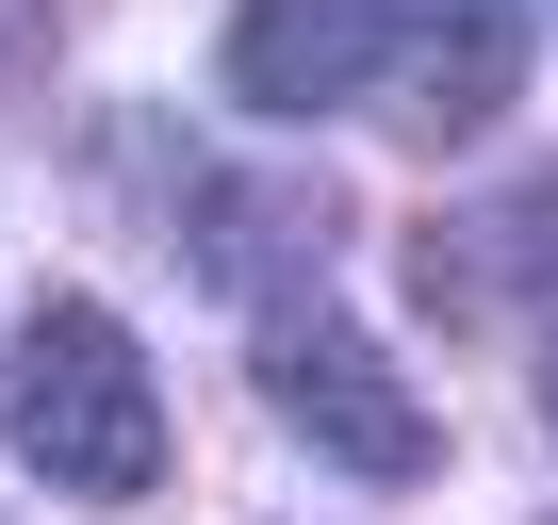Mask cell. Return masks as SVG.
<instances>
[{
	"instance_id": "3",
	"label": "cell",
	"mask_w": 558,
	"mask_h": 525,
	"mask_svg": "<svg viewBox=\"0 0 558 525\" xmlns=\"http://www.w3.org/2000/svg\"><path fill=\"white\" fill-rule=\"evenodd\" d=\"M509 83H525V0H395V17H378V99H395L427 148L493 132Z\"/></svg>"
},
{
	"instance_id": "4",
	"label": "cell",
	"mask_w": 558,
	"mask_h": 525,
	"mask_svg": "<svg viewBox=\"0 0 558 525\" xmlns=\"http://www.w3.org/2000/svg\"><path fill=\"white\" fill-rule=\"evenodd\" d=\"M378 17L395 0H246L230 17V99L246 115H329L378 83Z\"/></svg>"
},
{
	"instance_id": "6",
	"label": "cell",
	"mask_w": 558,
	"mask_h": 525,
	"mask_svg": "<svg viewBox=\"0 0 558 525\" xmlns=\"http://www.w3.org/2000/svg\"><path fill=\"white\" fill-rule=\"evenodd\" d=\"M34 50H50V0H0V83H17Z\"/></svg>"
},
{
	"instance_id": "1",
	"label": "cell",
	"mask_w": 558,
	"mask_h": 525,
	"mask_svg": "<svg viewBox=\"0 0 558 525\" xmlns=\"http://www.w3.org/2000/svg\"><path fill=\"white\" fill-rule=\"evenodd\" d=\"M17 460L83 509H132L165 476V394H148V345L99 313V296H50L34 345H17Z\"/></svg>"
},
{
	"instance_id": "5",
	"label": "cell",
	"mask_w": 558,
	"mask_h": 525,
	"mask_svg": "<svg viewBox=\"0 0 558 525\" xmlns=\"http://www.w3.org/2000/svg\"><path fill=\"white\" fill-rule=\"evenodd\" d=\"M460 262H509L525 296H558V164H542V181H525V197H509V213H493V230L460 246Z\"/></svg>"
},
{
	"instance_id": "2",
	"label": "cell",
	"mask_w": 558,
	"mask_h": 525,
	"mask_svg": "<svg viewBox=\"0 0 558 525\" xmlns=\"http://www.w3.org/2000/svg\"><path fill=\"white\" fill-rule=\"evenodd\" d=\"M263 394H279V427H296L313 460H345V476H378V492L427 476V411H411V378H395L329 296L263 313Z\"/></svg>"
}]
</instances>
